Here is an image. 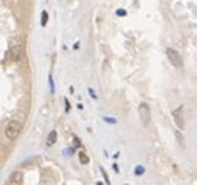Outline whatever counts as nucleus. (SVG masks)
Here are the masks:
<instances>
[{"label":"nucleus","instance_id":"nucleus-6","mask_svg":"<svg viewBox=\"0 0 197 185\" xmlns=\"http://www.w3.org/2000/svg\"><path fill=\"white\" fill-rule=\"evenodd\" d=\"M22 179H24V174H22V171H19V170H16V171H13L11 173V176H10V183H13V185H17V183H22Z\"/></svg>","mask_w":197,"mask_h":185},{"label":"nucleus","instance_id":"nucleus-18","mask_svg":"<svg viewBox=\"0 0 197 185\" xmlns=\"http://www.w3.org/2000/svg\"><path fill=\"white\" fill-rule=\"evenodd\" d=\"M64 101H65V111H67V112H68V111H70V108H71V106H70V103H68V100H67V98H65V100H64Z\"/></svg>","mask_w":197,"mask_h":185},{"label":"nucleus","instance_id":"nucleus-20","mask_svg":"<svg viewBox=\"0 0 197 185\" xmlns=\"http://www.w3.org/2000/svg\"><path fill=\"white\" fill-rule=\"evenodd\" d=\"M112 168H113V171H117V173H118V171H120V168H118V165H113V166H112Z\"/></svg>","mask_w":197,"mask_h":185},{"label":"nucleus","instance_id":"nucleus-17","mask_svg":"<svg viewBox=\"0 0 197 185\" xmlns=\"http://www.w3.org/2000/svg\"><path fill=\"white\" fill-rule=\"evenodd\" d=\"M117 14H118V16H121V17H124V16H126V11H124V10H118V11H117Z\"/></svg>","mask_w":197,"mask_h":185},{"label":"nucleus","instance_id":"nucleus-12","mask_svg":"<svg viewBox=\"0 0 197 185\" xmlns=\"http://www.w3.org/2000/svg\"><path fill=\"white\" fill-rule=\"evenodd\" d=\"M48 86H50V92H51V94H54V82H53V76H51V73L48 75Z\"/></svg>","mask_w":197,"mask_h":185},{"label":"nucleus","instance_id":"nucleus-5","mask_svg":"<svg viewBox=\"0 0 197 185\" xmlns=\"http://www.w3.org/2000/svg\"><path fill=\"white\" fill-rule=\"evenodd\" d=\"M22 53H24V48H22V45L20 44H17V45H14V47H11V50H10V58H11V61H19L20 58H22Z\"/></svg>","mask_w":197,"mask_h":185},{"label":"nucleus","instance_id":"nucleus-3","mask_svg":"<svg viewBox=\"0 0 197 185\" xmlns=\"http://www.w3.org/2000/svg\"><path fill=\"white\" fill-rule=\"evenodd\" d=\"M138 115H140V120L143 123V126H148L149 121H151V109L146 103H141L140 108H138Z\"/></svg>","mask_w":197,"mask_h":185},{"label":"nucleus","instance_id":"nucleus-10","mask_svg":"<svg viewBox=\"0 0 197 185\" xmlns=\"http://www.w3.org/2000/svg\"><path fill=\"white\" fill-rule=\"evenodd\" d=\"M175 137H177V142H178L182 146H185V139H183V135L180 134V131H175Z\"/></svg>","mask_w":197,"mask_h":185},{"label":"nucleus","instance_id":"nucleus-9","mask_svg":"<svg viewBox=\"0 0 197 185\" xmlns=\"http://www.w3.org/2000/svg\"><path fill=\"white\" fill-rule=\"evenodd\" d=\"M78 156H79V162H81L82 165H87V163H88V157H87L85 152H79Z\"/></svg>","mask_w":197,"mask_h":185},{"label":"nucleus","instance_id":"nucleus-14","mask_svg":"<svg viewBox=\"0 0 197 185\" xmlns=\"http://www.w3.org/2000/svg\"><path fill=\"white\" fill-rule=\"evenodd\" d=\"M100 171H101V174H103V177L106 179V183H110V180H109V176H107V173L104 171V168H100Z\"/></svg>","mask_w":197,"mask_h":185},{"label":"nucleus","instance_id":"nucleus-1","mask_svg":"<svg viewBox=\"0 0 197 185\" xmlns=\"http://www.w3.org/2000/svg\"><path fill=\"white\" fill-rule=\"evenodd\" d=\"M20 131H22V123L19 120H10L8 125H6V128H5V135L10 140H16L19 137Z\"/></svg>","mask_w":197,"mask_h":185},{"label":"nucleus","instance_id":"nucleus-16","mask_svg":"<svg viewBox=\"0 0 197 185\" xmlns=\"http://www.w3.org/2000/svg\"><path fill=\"white\" fill-rule=\"evenodd\" d=\"M88 94H90V97H92V98H95V100L98 98V95L95 94V90H93V89H88Z\"/></svg>","mask_w":197,"mask_h":185},{"label":"nucleus","instance_id":"nucleus-19","mask_svg":"<svg viewBox=\"0 0 197 185\" xmlns=\"http://www.w3.org/2000/svg\"><path fill=\"white\" fill-rule=\"evenodd\" d=\"M73 152V149L70 148V149H64V154H71Z\"/></svg>","mask_w":197,"mask_h":185},{"label":"nucleus","instance_id":"nucleus-7","mask_svg":"<svg viewBox=\"0 0 197 185\" xmlns=\"http://www.w3.org/2000/svg\"><path fill=\"white\" fill-rule=\"evenodd\" d=\"M58 140V132L56 131H50L48 137H47V146H53Z\"/></svg>","mask_w":197,"mask_h":185},{"label":"nucleus","instance_id":"nucleus-15","mask_svg":"<svg viewBox=\"0 0 197 185\" xmlns=\"http://www.w3.org/2000/svg\"><path fill=\"white\" fill-rule=\"evenodd\" d=\"M73 142H75V143H73V145H75V146H76V148H78V146H81V140H79V139H78V137H76V135H73Z\"/></svg>","mask_w":197,"mask_h":185},{"label":"nucleus","instance_id":"nucleus-11","mask_svg":"<svg viewBox=\"0 0 197 185\" xmlns=\"http://www.w3.org/2000/svg\"><path fill=\"white\" fill-rule=\"evenodd\" d=\"M134 173H135V176H141V174L144 173V166H143V165H137Z\"/></svg>","mask_w":197,"mask_h":185},{"label":"nucleus","instance_id":"nucleus-13","mask_svg":"<svg viewBox=\"0 0 197 185\" xmlns=\"http://www.w3.org/2000/svg\"><path fill=\"white\" fill-rule=\"evenodd\" d=\"M104 121H106V123H110V125H115V123H117V120H115L113 117H104Z\"/></svg>","mask_w":197,"mask_h":185},{"label":"nucleus","instance_id":"nucleus-4","mask_svg":"<svg viewBox=\"0 0 197 185\" xmlns=\"http://www.w3.org/2000/svg\"><path fill=\"white\" fill-rule=\"evenodd\" d=\"M172 117H174V121H175V125H177V128L182 131L183 128H185V118H183V108L180 106L178 109H175L174 112H172Z\"/></svg>","mask_w":197,"mask_h":185},{"label":"nucleus","instance_id":"nucleus-2","mask_svg":"<svg viewBox=\"0 0 197 185\" xmlns=\"http://www.w3.org/2000/svg\"><path fill=\"white\" fill-rule=\"evenodd\" d=\"M166 56H168V59L171 61V64H172L175 68H182V67H183L182 56H180V53H178L177 50H174V48L168 47V48H166Z\"/></svg>","mask_w":197,"mask_h":185},{"label":"nucleus","instance_id":"nucleus-8","mask_svg":"<svg viewBox=\"0 0 197 185\" xmlns=\"http://www.w3.org/2000/svg\"><path fill=\"white\" fill-rule=\"evenodd\" d=\"M47 22H48V13L44 10V11H42V14H41V24H42V27H45V25H47Z\"/></svg>","mask_w":197,"mask_h":185}]
</instances>
